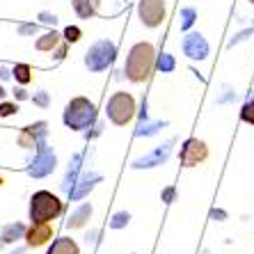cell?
Segmentation results:
<instances>
[{"instance_id": "cell-37", "label": "cell", "mask_w": 254, "mask_h": 254, "mask_svg": "<svg viewBox=\"0 0 254 254\" xmlns=\"http://www.w3.org/2000/svg\"><path fill=\"white\" fill-rule=\"evenodd\" d=\"M248 2H252V5H254V0H248Z\"/></svg>"}, {"instance_id": "cell-7", "label": "cell", "mask_w": 254, "mask_h": 254, "mask_svg": "<svg viewBox=\"0 0 254 254\" xmlns=\"http://www.w3.org/2000/svg\"><path fill=\"white\" fill-rule=\"evenodd\" d=\"M55 165H58V158H55V154L46 147V142H42V144L37 147L35 160H32V163H30V167H28V174H30V177H35V179L48 177V174L55 170Z\"/></svg>"}, {"instance_id": "cell-6", "label": "cell", "mask_w": 254, "mask_h": 254, "mask_svg": "<svg viewBox=\"0 0 254 254\" xmlns=\"http://www.w3.org/2000/svg\"><path fill=\"white\" fill-rule=\"evenodd\" d=\"M137 16L144 28H158L167 16L165 0H140L137 2Z\"/></svg>"}, {"instance_id": "cell-20", "label": "cell", "mask_w": 254, "mask_h": 254, "mask_svg": "<svg viewBox=\"0 0 254 254\" xmlns=\"http://www.w3.org/2000/svg\"><path fill=\"white\" fill-rule=\"evenodd\" d=\"M156 66H158L160 73H170V71H174L177 62H174V58H172L170 53H163V55L158 58V62H156Z\"/></svg>"}, {"instance_id": "cell-16", "label": "cell", "mask_w": 254, "mask_h": 254, "mask_svg": "<svg viewBox=\"0 0 254 254\" xmlns=\"http://www.w3.org/2000/svg\"><path fill=\"white\" fill-rule=\"evenodd\" d=\"M46 254H80V248H78V243L73 238L64 236L53 241V245H51V250Z\"/></svg>"}, {"instance_id": "cell-8", "label": "cell", "mask_w": 254, "mask_h": 254, "mask_svg": "<svg viewBox=\"0 0 254 254\" xmlns=\"http://www.w3.org/2000/svg\"><path fill=\"white\" fill-rule=\"evenodd\" d=\"M206 158H208V147H206V142L204 140H199V137H190V140L184 142V147H181V165L184 167L201 165Z\"/></svg>"}, {"instance_id": "cell-11", "label": "cell", "mask_w": 254, "mask_h": 254, "mask_svg": "<svg viewBox=\"0 0 254 254\" xmlns=\"http://www.w3.org/2000/svg\"><path fill=\"white\" fill-rule=\"evenodd\" d=\"M53 238V227L51 222H32L25 231V243L28 248H42Z\"/></svg>"}, {"instance_id": "cell-2", "label": "cell", "mask_w": 254, "mask_h": 254, "mask_svg": "<svg viewBox=\"0 0 254 254\" xmlns=\"http://www.w3.org/2000/svg\"><path fill=\"white\" fill-rule=\"evenodd\" d=\"M62 122L66 128L71 130H85L89 126H94L96 122V106L87 96H76L66 103L64 113H62Z\"/></svg>"}, {"instance_id": "cell-1", "label": "cell", "mask_w": 254, "mask_h": 254, "mask_svg": "<svg viewBox=\"0 0 254 254\" xmlns=\"http://www.w3.org/2000/svg\"><path fill=\"white\" fill-rule=\"evenodd\" d=\"M154 62H156L154 44L137 42L135 46L128 51V58H126V64H124L126 78H128L130 83H144V80L151 76Z\"/></svg>"}, {"instance_id": "cell-35", "label": "cell", "mask_w": 254, "mask_h": 254, "mask_svg": "<svg viewBox=\"0 0 254 254\" xmlns=\"http://www.w3.org/2000/svg\"><path fill=\"white\" fill-rule=\"evenodd\" d=\"M5 94H7V92H5V87L0 85V99H5Z\"/></svg>"}, {"instance_id": "cell-13", "label": "cell", "mask_w": 254, "mask_h": 254, "mask_svg": "<svg viewBox=\"0 0 254 254\" xmlns=\"http://www.w3.org/2000/svg\"><path fill=\"white\" fill-rule=\"evenodd\" d=\"M71 2H73V12L78 14V18H83V21L94 18L101 5V0H71Z\"/></svg>"}, {"instance_id": "cell-25", "label": "cell", "mask_w": 254, "mask_h": 254, "mask_svg": "<svg viewBox=\"0 0 254 254\" xmlns=\"http://www.w3.org/2000/svg\"><path fill=\"white\" fill-rule=\"evenodd\" d=\"M16 113H18V103H12V101H2L0 103V117H12Z\"/></svg>"}, {"instance_id": "cell-24", "label": "cell", "mask_w": 254, "mask_h": 254, "mask_svg": "<svg viewBox=\"0 0 254 254\" xmlns=\"http://www.w3.org/2000/svg\"><path fill=\"white\" fill-rule=\"evenodd\" d=\"M158 128H163V124H160V122H156V124H149V126H144V124H142L140 128L135 130V135H137V137L154 135V133H158Z\"/></svg>"}, {"instance_id": "cell-34", "label": "cell", "mask_w": 254, "mask_h": 254, "mask_svg": "<svg viewBox=\"0 0 254 254\" xmlns=\"http://www.w3.org/2000/svg\"><path fill=\"white\" fill-rule=\"evenodd\" d=\"M12 76V73H9V71L5 69V66H0V78H2V80H5V78H9Z\"/></svg>"}, {"instance_id": "cell-18", "label": "cell", "mask_w": 254, "mask_h": 254, "mask_svg": "<svg viewBox=\"0 0 254 254\" xmlns=\"http://www.w3.org/2000/svg\"><path fill=\"white\" fill-rule=\"evenodd\" d=\"M25 225H21V222H12V225H5L2 227V234H0V238H2V243H14L18 241V238H25Z\"/></svg>"}, {"instance_id": "cell-38", "label": "cell", "mask_w": 254, "mask_h": 254, "mask_svg": "<svg viewBox=\"0 0 254 254\" xmlns=\"http://www.w3.org/2000/svg\"><path fill=\"white\" fill-rule=\"evenodd\" d=\"M12 254H21V252H12Z\"/></svg>"}, {"instance_id": "cell-29", "label": "cell", "mask_w": 254, "mask_h": 254, "mask_svg": "<svg viewBox=\"0 0 254 254\" xmlns=\"http://www.w3.org/2000/svg\"><path fill=\"white\" fill-rule=\"evenodd\" d=\"M211 218L218 220V222H222V220H227V211H222V208H213V211H211Z\"/></svg>"}, {"instance_id": "cell-28", "label": "cell", "mask_w": 254, "mask_h": 254, "mask_svg": "<svg viewBox=\"0 0 254 254\" xmlns=\"http://www.w3.org/2000/svg\"><path fill=\"white\" fill-rule=\"evenodd\" d=\"M37 32H39V25L37 23H28L18 28V35H37Z\"/></svg>"}, {"instance_id": "cell-10", "label": "cell", "mask_w": 254, "mask_h": 254, "mask_svg": "<svg viewBox=\"0 0 254 254\" xmlns=\"http://www.w3.org/2000/svg\"><path fill=\"white\" fill-rule=\"evenodd\" d=\"M174 142H177V140L165 142V144L156 147L149 156H142V158L133 160V167H135V170H149V167H158V165H163V163H165V160L172 156V144H174Z\"/></svg>"}, {"instance_id": "cell-15", "label": "cell", "mask_w": 254, "mask_h": 254, "mask_svg": "<svg viewBox=\"0 0 254 254\" xmlns=\"http://www.w3.org/2000/svg\"><path fill=\"white\" fill-rule=\"evenodd\" d=\"M89 218H92V204H83V206H78L76 211H73V215L69 218L66 227H69V229H80V227H85L89 222Z\"/></svg>"}, {"instance_id": "cell-3", "label": "cell", "mask_w": 254, "mask_h": 254, "mask_svg": "<svg viewBox=\"0 0 254 254\" xmlns=\"http://www.w3.org/2000/svg\"><path fill=\"white\" fill-rule=\"evenodd\" d=\"M62 213V201L51 190H37L30 197V220L32 222H51Z\"/></svg>"}, {"instance_id": "cell-21", "label": "cell", "mask_w": 254, "mask_h": 254, "mask_svg": "<svg viewBox=\"0 0 254 254\" xmlns=\"http://www.w3.org/2000/svg\"><path fill=\"white\" fill-rule=\"evenodd\" d=\"M64 42L66 44H78L80 39H83V30L78 28V25H66L64 28Z\"/></svg>"}, {"instance_id": "cell-22", "label": "cell", "mask_w": 254, "mask_h": 254, "mask_svg": "<svg viewBox=\"0 0 254 254\" xmlns=\"http://www.w3.org/2000/svg\"><path fill=\"white\" fill-rule=\"evenodd\" d=\"M241 119L245 122V124L254 126V99H250L248 103L241 108Z\"/></svg>"}, {"instance_id": "cell-23", "label": "cell", "mask_w": 254, "mask_h": 254, "mask_svg": "<svg viewBox=\"0 0 254 254\" xmlns=\"http://www.w3.org/2000/svg\"><path fill=\"white\" fill-rule=\"evenodd\" d=\"M128 220H130V215L126 211H119V213H115L113 215V220H110V227L113 229H124L126 225H128Z\"/></svg>"}, {"instance_id": "cell-19", "label": "cell", "mask_w": 254, "mask_h": 254, "mask_svg": "<svg viewBox=\"0 0 254 254\" xmlns=\"http://www.w3.org/2000/svg\"><path fill=\"white\" fill-rule=\"evenodd\" d=\"M12 76H14V80H16L18 85L32 83V69H30L28 64H16V66L12 69Z\"/></svg>"}, {"instance_id": "cell-9", "label": "cell", "mask_w": 254, "mask_h": 254, "mask_svg": "<svg viewBox=\"0 0 254 254\" xmlns=\"http://www.w3.org/2000/svg\"><path fill=\"white\" fill-rule=\"evenodd\" d=\"M46 135H48V124L46 122H37V124L25 126V128L18 133V144L23 149L39 147L42 142H46Z\"/></svg>"}, {"instance_id": "cell-26", "label": "cell", "mask_w": 254, "mask_h": 254, "mask_svg": "<svg viewBox=\"0 0 254 254\" xmlns=\"http://www.w3.org/2000/svg\"><path fill=\"white\" fill-rule=\"evenodd\" d=\"M192 23H195V9H192V7H188V9H184V21H181V30H188Z\"/></svg>"}, {"instance_id": "cell-12", "label": "cell", "mask_w": 254, "mask_h": 254, "mask_svg": "<svg viewBox=\"0 0 254 254\" xmlns=\"http://www.w3.org/2000/svg\"><path fill=\"white\" fill-rule=\"evenodd\" d=\"M184 53L188 55L190 60H206L208 55V42L199 32H190L184 39Z\"/></svg>"}, {"instance_id": "cell-27", "label": "cell", "mask_w": 254, "mask_h": 254, "mask_svg": "<svg viewBox=\"0 0 254 254\" xmlns=\"http://www.w3.org/2000/svg\"><path fill=\"white\" fill-rule=\"evenodd\" d=\"M32 101H35V106H39V108H48V106H51L48 92H37V94L32 96Z\"/></svg>"}, {"instance_id": "cell-4", "label": "cell", "mask_w": 254, "mask_h": 254, "mask_svg": "<svg viewBox=\"0 0 254 254\" xmlns=\"http://www.w3.org/2000/svg\"><path fill=\"white\" fill-rule=\"evenodd\" d=\"M135 117V99L128 92H115L108 101V119L115 126H126Z\"/></svg>"}, {"instance_id": "cell-36", "label": "cell", "mask_w": 254, "mask_h": 254, "mask_svg": "<svg viewBox=\"0 0 254 254\" xmlns=\"http://www.w3.org/2000/svg\"><path fill=\"white\" fill-rule=\"evenodd\" d=\"M2 184H5V179H2V177H0V186H2Z\"/></svg>"}, {"instance_id": "cell-5", "label": "cell", "mask_w": 254, "mask_h": 254, "mask_svg": "<svg viewBox=\"0 0 254 254\" xmlns=\"http://www.w3.org/2000/svg\"><path fill=\"white\" fill-rule=\"evenodd\" d=\"M117 58V46L110 39H101L85 53V66L89 71H106Z\"/></svg>"}, {"instance_id": "cell-32", "label": "cell", "mask_w": 254, "mask_h": 254, "mask_svg": "<svg viewBox=\"0 0 254 254\" xmlns=\"http://www.w3.org/2000/svg\"><path fill=\"white\" fill-rule=\"evenodd\" d=\"M64 55H66V42L58 48V53H55V60H62V58H64Z\"/></svg>"}, {"instance_id": "cell-17", "label": "cell", "mask_w": 254, "mask_h": 254, "mask_svg": "<svg viewBox=\"0 0 254 254\" xmlns=\"http://www.w3.org/2000/svg\"><path fill=\"white\" fill-rule=\"evenodd\" d=\"M60 37H62V35H58L55 30H51V32H46V35H42L39 39H37L35 48H37V51H42V53H51L53 48L60 46Z\"/></svg>"}, {"instance_id": "cell-31", "label": "cell", "mask_w": 254, "mask_h": 254, "mask_svg": "<svg viewBox=\"0 0 254 254\" xmlns=\"http://www.w3.org/2000/svg\"><path fill=\"white\" fill-rule=\"evenodd\" d=\"M42 21H44V23H58V16H55V14H48V12H44L42 14Z\"/></svg>"}, {"instance_id": "cell-33", "label": "cell", "mask_w": 254, "mask_h": 254, "mask_svg": "<svg viewBox=\"0 0 254 254\" xmlns=\"http://www.w3.org/2000/svg\"><path fill=\"white\" fill-rule=\"evenodd\" d=\"M14 96H16L18 101H25L28 99V92H25V89H14Z\"/></svg>"}, {"instance_id": "cell-30", "label": "cell", "mask_w": 254, "mask_h": 254, "mask_svg": "<svg viewBox=\"0 0 254 254\" xmlns=\"http://www.w3.org/2000/svg\"><path fill=\"white\" fill-rule=\"evenodd\" d=\"M174 192H177V190H174V188H165V190H163V195H160V197H163V201H165V204H170V201L174 199Z\"/></svg>"}, {"instance_id": "cell-14", "label": "cell", "mask_w": 254, "mask_h": 254, "mask_svg": "<svg viewBox=\"0 0 254 254\" xmlns=\"http://www.w3.org/2000/svg\"><path fill=\"white\" fill-rule=\"evenodd\" d=\"M99 181H101V174H94V172H87V174H83V177H80V181H78L80 186H78L76 190H71V192H69L71 199H80V197H85L89 190L99 184Z\"/></svg>"}]
</instances>
